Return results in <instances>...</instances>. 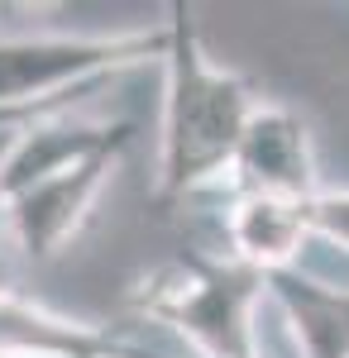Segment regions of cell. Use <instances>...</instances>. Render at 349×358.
<instances>
[{"label":"cell","instance_id":"52a82bcc","mask_svg":"<svg viewBox=\"0 0 349 358\" xmlns=\"http://www.w3.org/2000/svg\"><path fill=\"white\" fill-rule=\"evenodd\" d=\"M321 244L306 201H287V196H235L225 210V248L230 263H240L259 277H278L306 268V248Z\"/></svg>","mask_w":349,"mask_h":358},{"label":"cell","instance_id":"30bf717a","mask_svg":"<svg viewBox=\"0 0 349 358\" xmlns=\"http://www.w3.org/2000/svg\"><path fill=\"white\" fill-rule=\"evenodd\" d=\"M20 253L15 244V234H10V215H5V201H0V292H10L15 282H10V258Z\"/></svg>","mask_w":349,"mask_h":358},{"label":"cell","instance_id":"277c9868","mask_svg":"<svg viewBox=\"0 0 349 358\" xmlns=\"http://www.w3.org/2000/svg\"><path fill=\"white\" fill-rule=\"evenodd\" d=\"M125 148L130 143H110L101 153H91V158H81L72 167H57V172L29 182V187L0 192L5 215H10V234L20 244V258L48 263V258H57L62 248L77 239L81 224L91 220L101 192H106V182L115 177Z\"/></svg>","mask_w":349,"mask_h":358},{"label":"cell","instance_id":"6da1fadb","mask_svg":"<svg viewBox=\"0 0 349 358\" xmlns=\"http://www.w3.org/2000/svg\"><path fill=\"white\" fill-rule=\"evenodd\" d=\"M167 53H163V120H158V201H187L230 177L240 138L264 96L240 72L220 67L191 10L177 0L167 10Z\"/></svg>","mask_w":349,"mask_h":358},{"label":"cell","instance_id":"ba28073f","mask_svg":"<svg viewBox=\"0 0 349 358\" xmlns=\"http://www.w3.org/2000/svg\"><path fill=\"white\" fill-rule=\"evenodd\" d=\"M268 306L282 315L296 358H349V282L292 268L268 277Z\"/></svg>","mask_w":349,"mask_h":358},{"label":"cell","instance_id":"3957f363","mask_svg":"<svg viewBox=\"0 0 349 358\" xmlns=\"http://www.w3.org/2000/svg\"><path fill=\"white\" fill-rule=\"evenodd\" d=\"M167 53V24L115 34H10L0 38V110H77L120 72Z\"/></svg>","mask_w":349,"mask_h":358},{"label":"cell","instance_id":"9c48e42d","mask_svg":"<svg viewBox=\"0 0 349 358\" xmlns=\"http://www.w3.org/2000/svg\"><path fill=\"white\" fill-rule=\"evenodd\" d=\"M306 215H311V229H316V239L330 248H340L349 258V192H325L311 196L306 201Z\"/></svg>","mask_w":349,"mask_h":358},{"label":"cell","instance_id":"7c38bea8","mask_svg":"<svg viewBox=\"0 0 349 358\" xmlns=\"http://www.w3.org/2000/svg\"><path fill=\"white\" fill-rule=\"evenodd\" d=\"M25 129H29V124H25ZM15 138H20V129H5V134H0V172H5V158H10Z\"/></svg>","mask_w":349,"mask_h":358},{"label":"cell","instance_id":"7a4b0ae2","mask_svg":"<svg viewBox=\"0 0 349 358\" xmlns=\"http://www.w3.org/2000/svg\"><path fill=\"white\" fill-rule=\"evenodd\" d=\"M135 310L187 344V358H259V310L268 306V277L240 263L172 258L139 277Z\"/></svg>","mask_w":349,"mask_h":358},{"label":"cell","instance_id":"8fae6325","mask_svg":"<svg viewBox=\"0 0 349 358\" xmlns=\"http://www.w3.org/2000/svg\"><path fill=\"white\" fill-rule=\"evenodd\" d=\"M43 115H53V110H0V134L5 129H25L34 120H43Z\"/></svg>","mask_w":349,"mask_h":358},{"label":"cell","instance_id":"5b68a950","mask_svg":"<svg viewBox=\"0 0 349 358\" xmlns=\"http://www.w3.org/2000/svg\"><path fill=\"white\" fill-rule=\"evenodd\" d=\"M230 182H235V196L249 192V196H287V201L321 196V167H316L311 124L292 106L264 101L240 138Z\"/></svg>","mask_w":349,"mask_h":358},{"label":"cell","instance_id":"8992f818","mask_svg":"<svg viewBox=\"0 0 349 358\" xmlns=\"http://www.w3.org/2000/svg\"><path fill=\"white\" fill-rule=\"evenodd\" d=\"M0 358H163L115 330L72 320L25 292H0Z\"/></svg>","mask_w":349,"mask_h":358}]
</instances>
